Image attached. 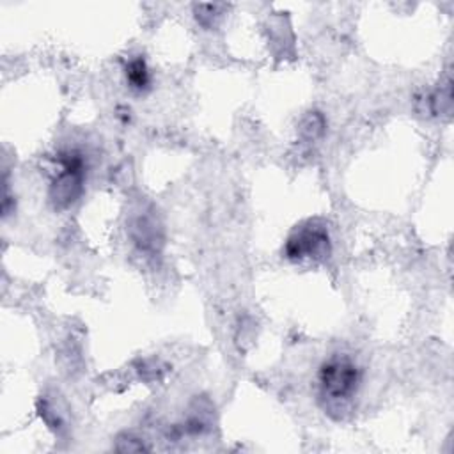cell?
Masks as SVG:
<instances>
[{
	"instance_id": "2",
	"label": "cell",
	"mask_w": 454,
	"mask_h": 454,
	"mask_svg": "<svg viewBox=\"0 0 454 454\" xmlns=\"http://www.w3.org/2000/svg\"><path fill=\"white\" fill-rule=\"evenodd\" d=\"M55 161L59 170L51 179L48 197L55 209H66L73 206L83 192L87 165L85 158L74 149L60 151Z\"/></svg>"
},
{
	"instance_id": "5",
	"label": "cell",
	"mask_w": 454,
	"mask_h": 454,
	"mask_svg": "<svg viewBox=\"0 0 454 454\" xmlns=\"http://www.w3.org/2000/svg\"><path fill=\"white\" fill-rule=\"evenodd\" d=\"M158 225L154 223V220L151 216H138L133 223V239L135 243L142 248V250H149V248H156V243L161 241V238L158 236Z\"/></svg>"
},
{
	"instance_id": "3",
	"label": "cell",
	"mask_w": 454,
	"mask_h": 454,
	"mask_svg": "<svg viewBox=\"0 0 454 454\" xmlns=\"http://www.w3.org/2000/svg\"><path fill=\"white\" fill-rule=\"evenodd\" d=\"M284 254L291 261L303 259H325L330 254L328 229L316 220H309L296 227L287 238Z\"/></svg>"
},
{
	"instance_id": "4",
	"label": "cell",
	"mask_w": 454,
	"mask_h": 454,
	"mask_svg": "<svg viewBox=\"0 0 454 454\" xmlns=\"http://www.w3.org/2000/svg\"><path fill=\"white\" fill-rule=\"evenodd\" d=\"M124 76L129 89L137 92H145L151 87V71L144 57L129 59L124 67Z\"/></svg>"
},
{
	"instance_id": "1",
	"label": "cell",
	"mask_w": 454,
	"mask_h": 454,
	"mask_svg": "<svg viewBox=\"0 0 454 454\" xmlns=\"http://www.w3.org/2000/svg\"><path fill=\"white\" fill-rule=\"evenodd\" d=\"M362 383V371L348 355H333L326 358L317 372L319 397L328 413L337 411L340 417L348 410Z\"/></svg>"
}]
</instances>
